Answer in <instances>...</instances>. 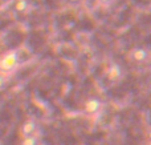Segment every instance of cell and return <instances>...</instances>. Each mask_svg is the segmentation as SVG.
I'll return each instance as SVG.
<instances>
[{
    "label": "cell",
    "instance_id": "obj_1",
    "mask_svg": "<svg viewBox=\"0 0 151 145\" xmlns=\"http://www.w3.org/2000/svg\"><path fill=\"white\" fill-rule=\"evenodd\" d=\"M20 64V56L16 49L7 51L4 55L0 57V73L9 75L13 71H16Z\"/></svg>",
    "mask_w": 151,
    "mask_h": 145
},
{
    "label": "cell",
    "instance_id": "obj_2",
    "mask_svg": "<svg viewBox=\"0 0 151 145\" xmlns=\"http://www.w3.org/2000/svg\"><path fill=\"white\" fill-rule=\"evenodd\" d=\"M102 108V104L98 99L96 97H91V99H88L83 104V111L86 112L88 115H96L101 111Z\"/></svg>",
    "mask_w": 151,
    "mask_h": 145
},
{
    "label": "cell",
    "instance_id": "obj_3",
    "mask_svg": "<svg viewBox=\"0 0 151 145\" xmlns=\"http://www.w3.org/2000/svg\"><path fill=\"white\" fill-rule=\"evenodd\" d=\"M130 57H131V60L137 61V63H143V61H146L149 59V52L145 48L137 47L130 52Z\"/></svg>",
    "mask_w": 151,
    "mask_h": 145
},
{
    "label": "cell",
    "instance_id": "obj_4",
    "mask_svg": "<svg viewBox=\"0 0 151 145\" xmlns=\"http://www.w3.org/2000/svg\"><path fill=\"white\" fill-rule=\"evenodd\" d=\"M37 130V123L35 120H27L25 123L23 124L21 127V136L25 137V136H31V135H35Z\"/></svg>",
    "mask_w": 151,
    "mask_h": 145
},
{
    "label": "cell",
    "instance_id": "obj_5",
    "mask_svg": "<svg viewBox=\"0 0 151 145\" xmlns=\"http://www.w3.org/2000/svg\"><path fill=\"white\" fill-rule=\"evenodd\" d=\"M107 75H109V77L111 80H118L121 77V75H122L121 67L118 65V64H111L110 68L107 69Z\"/></svg>",
    "mask_w": 151,
    "mask_h": 145
},
{
    "label": "cell",
    "instance_id": "obj_6",
    "mask_svg": "<svg viewBox=\"0 0 151 145\" xmlns=\"http://www.w3.org/2000/svg\"><path fill=\"white\" fill-rule=\"evenodd\" d=\"M29 7L28 0H16L15 3V11L16 12H25Z\"/></svg>",
    "mask_w": 151,
    "mask_h": 145
},
{
    "label": "cell",
    "instance_id": "obj_7",
    "mask_svg": "<svg viewBox=\"0 0 151 145\" xmlns=\"http://www.w3.org/2000/svg\"><path fill=\"white\" fill-rule=\"evenodd\" d=\"M39 143H40L39 138H37L35 135H31V136H25V137H23L20 145H39Z\"/></svg>",
    "mask_w": 151,
    "mask_h": 145
},
{
    "label": "cell",
    "instance_id": "obj_8",
    "mask_svg": "<svg viewBox=\"0 0 151 145\" xmlns=\"http://www.w3.org/2000/svg\"><path fill=\"white\" fill-rule=\"evenodd\" d=\"M7 83H8V77H7V75H4V73H0V89H3V88L7 85Z\"/></svg>",
    "mask_w": 151,
    "mask_h": 145
},
{
    "label": "cell",
    "instance_id": "obj_9",
    "mask_svg": "<svg viewBox=\"0 0 151 145\" xmlns=\"http://www.w3.org/2000/svg\"><path fill=\"white\" fill-rule=\"evenodd\" d=\"M99 1H101V3H105V4H106V3H110L111 0H99Z\"/></svg>",
    "mask_w": 151,
    "mask_h": 145
},
{
    "label": "cell",
    "instance_id": "obj_10",
    "mask_svg": "<svg viewBox=\"0 0 151 145\" xmlns=\"http://www.w3.org/2000/svg\"><path fill=\"white\" fill-rule=\"evenodd\" d=\"M149 138L151 140V129H150V132H149Z\"/></svg>",
    "mask_w": 151,
    "mask_h": 145
},
{
    "label": "cell",
    "instance_id": "obj_11",
    "mask_svg": "<svg viewBox=\"0 0 151 145\" xmlns=\"http://www.w3.org/2000/svg\"><path fill=\"white\" fill-rule=\"evenodd\" d=\"M146 145H151V140H150V141H149V143H147Z\"/></svg>",
    "mask_w": 151,
    "mask_h": 145
}]
</instances>
